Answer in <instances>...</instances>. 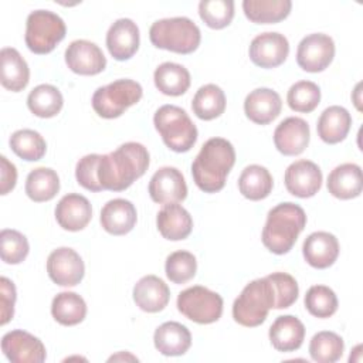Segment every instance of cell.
Returning a JSON list of instances; mask_svg holds the SVG:
<instances>
[{
    "label": "cell",
    "instance_id": "5b68a950",
    "mask_svg": "<svg viewBox=\"0 0 363 363\" xmlns=\"http://www.w3.org/2000/svg\"><path fill=\"white\" fill-rule=\"evenodd\" d=\"M150 43L162 50L190 54L201 41L200 28L189 17H172L155 21L149 30Z\"/></svg>",
    "mask_w": 363,
    "mask_h": 363
},
{
    "label": "cell",
    "instance_id": "8d00e7d4",
    "mask_svg": "<svg viewBox=\"0 0 363 363\" xmlns=\"http://www.w3.org/2000/svg\"><path fill=\"white\" fill-rule=\"evenodd\" d=\"M343 350V339L337 333L329 330L318 332L309 343V354L312 360L318 363H335L342 357Z\"/></svg>",
    "mask_w": 363,
    "mask_h": 363
},
{
    "label": "cell",
    "instance_id": "d4e9b609",
    "mask_svg": "<svg viewBox=\"0 0 363 363\" xmlns=\"http://www.w3.org/2000/svg\"><path fill=\"white\" fill-rule=\"evenodd\" d=\"M329 193L340 200H350L360 196L363 189L362 169L356 163H343L336 166L328 176Z\"/></svg>",
    "mask_w": 363,
    "mask_h": 363
},
{
    "label": "cell",
    "instance_id": "bcb514c9",
    "mask_svg": "<svg viewBox=\"0 0 363 363\" xmlns=\"http://www.w3.org/2000/svg\"><path fill=\"white\" fill-rule=\"evenodd\" d=\"M14 303H16V286L14 284L6 278H0V306H1V319L0 323L6 325L14 315Z\"/></svg>",
    "mask_w": 363,
    "mask_h": 363
},
{
    "label": "cell",
    "instance_id": "b9f144b4",
    "mask_svg": "<svg viewBox=\"0 0 363 363\" xmlns=\"http://www.w3.org/2000/svg\"><path fill=\"white\" fill-rule=\"evenodd\" d=\"M166 277L173 284H186L190 281L197 271L196 257L189 251H174L166 258L164 264Z\"/></svg>",
    "mask_w": 363,
    "mask_h": 363
},
{
    "label": "cell",
    "instance_id": "f546056e",
    "mask_svg": "<svg viewBox=\"0 0 363 363\" xmlns=\"http://www.w3.org/2000/svg\"><path fill=\"white\" fill-rule=\"evenodd\" d=\"M291 0H244L245 17L255 24H274L286 18L291 13Z\"/></svg>",
    "mask_w": 363,
    "mask_h": 363
},
{
    "label": "cell",
    "instance_id": "ffe728a7",
    "mask_svg": "<svg viewBox=\"0 0 363 363\" xmlns=\"http://www.w3.org/2000/svg\"><path fill=\"white\" fill-rule=\"evenodd\" d=\"M305 261L318 269L329 268L339 255V241L328 231H316L306 237L302 247Z\"/></svg>",
    "mask_w": 363,
    "mask_h": 363
},
{
    "label": "cell",
    "instance_id": "60d3db41",
    "mask_svg": "<svg viewBox=\"0 0 363 363\" xmlns=\"http://www.w3.org/2000/svg\"><path fill=\"white\" fill-rule=\"evenodd\" d=\"M200 18L214 30L227 27L234 17L233 0H201L199 3Z\"/></svg>",
    "mask_w": 363,
    "mask_h": 363
},
{
    "label": "cell",
    "instance_id": "ac0fdd59",
    "mask_svg": "<svg viewBox=\"0 0 363 363\" xmlns=\"http://www.w3.org/2000/svg\"><path fill=\"white\" fill-rule=\"evenodd\" d=\"M106 47L109 54L125 61L135 55L139 48V28L130 18L116 20L106 33Z\"/></svg>",
    "mask_w": 363,
    "mask_h": 363
},
{
    "label": "cell",
    "instance_id": "83f0119b",
    "mask_svg": "<svg viewBox=\"0 0 363 363\" xmlns=\"http://www.w3.org/2000/svg\"><path fill=\"white\" fill-rule=\"evenodd\" d=\"M0 61L1 85L11 92L23 91L30 81V69L21 54L16 48L4 47L0 51Z\"/></svg>",
    "mask_w": 363,
    "mask_h": 363
},
{
    "label": "cell",
    "instance_id": "d6a6232c",
    "mask_svg": "<svg viewBox=\"0 0 363 363\" xmlns=\"http://www.w3.org/2000/svg\"><path fill=\"white\" fill-rule=\"evenodd\" d=\"M51 315L58 323L74 326L85 319L86 303L84 298L75 292H60L52 299Z\"/></svg>",
    "mask_w": 363,
    "mask_h": 363
},
{
    "label": "cell",
    "instance_id": "836d02e7",
    "mask_svg": "<svg viewBox=\"0 0 363 363\" xmlns=\"http://www.w3.org/2000/svg\"><path fill=\"white\" fill-rule=\"evenodd\" d=\"M191 109L197 118L211 121L225 111L224 91L216 84H207L199 88L191 101Z\"/></svg>",
    "mask_w": 363,
    "mask_h": 363
},
{
    "label": "cell",
    "instance_id": "1f68e13d",
    "mask_svg": "<svg viewBox=\"0 0 363 363\" xmlns=\"http://www.w3.org/2000/svg\"><path fill=\"white\" fill-rule=\"evenodd\" d=\"M274 182L269 170L259 164L247 166L238 179L240 193L252 201L262 200L269 196Z\"/></svg>",
    "mask_w": 363,
    "mask_h": 363
},
{
    "label": "cell",
    "instance_id": "30bf717a",
    "mask_svg": "<svg viewBox=\"0 0 363 363\" xmlns=\"http://www.w3.org/2000/svg\"><path fill=\"white\" fill-rule=\"evenodd\" d=\"M335 57V43L323 33H313L301 40L296 50V62L306 72L326 69Z\"/></svg>",
    "mask_w": 363,
    "mask_h": 363
},
{
    "label": "cell",
    "instance_id": "e575fe53",
    "mask_svg": "<svg viewBox=\"0 0 363 363\" xmlns=\"http://www.w3.org/2000/svg\"><path fill=\"white\" fill-rule=\"evenodd\" d=\"M60 190V177L55 170L50 167L33 169L26 180V193L35 201L43 203L55 197Z\"/></svg>",
    "mask_w": 363,
    "mask_h": 363
},
{
    "label": "cell",
    "instance_id": "8fae6325",
    "mask_svg": "<svg viewBox=\"0 0 363 363\" xmlns=\"http://www.w3.org/2000/svg\"><path fill=\"white\" fill-rule=\"evenodd\" d=\"M47 272L60 286L78 285L85 274V265L79 254L68 247L54 250L47 258Z\"/></svg>",
    "mask_w": 363,
    "mask_h": 363
},
{
    "label": "cell",
    "instance_id": "9c48e42d",
    "mask_svg": "<svg viewBox=\"0 0 363 363\" xmlns=\"http://www.w3.org/2000/svg\"><path fill=\"white\" fill-rule=\"evenodd\" d=\"M177 309L187 319L200 325H207L217 322L221 318L223 298L206 286L196 285L179 294Z\"/></svg>",
    "mask_w": 363,
    "mask_h": 363
},
{
    "label": "cell",
    "instance_id": "74e56055",
    "mask_svg": "<svg viewBox=\"0 0 363 363\" xmlns=\"http://www.w3.org/2000/svg\"><path fill=\"white\" fill-rule=\"evenodd\" d=\"M10 147L23 160L37 162L45 155L47 143L38 132L20 129L10 136Z\"/></svg>",
    "mask_w": 363,
    "mask_h": 363
},
{
    "label": "cell",
    "instance_id": "484cf974",
    "mask_svg": "<svg viewBox=\"0 0 363 363\" xmlns=\"http://www.w3.org/2000/svg\"><path fill=\"white\" fill-rule=\"evenodd\" d=\"M305 339L303 323L292 316H278L269 328L271 345L279 352H294L299 349Z\"/></svg>",
    "mask_w": 363,
    "mask_h": 363
},
{
    "label": "cell",
    "instance_id": "4dcf8cb0",
    "mask_svg": "<svg viewBox=\"0 0 363 363\" xmlns=\"http://www.w3.org/2000/svg\"><path fill=\"white\" fill-rule=\"evenodd\" d=\"M153 81L156 88L169 96L183 95L190 86V72L180 64L163 62L153 74Z\"/></svg>",
    "mask_w": 363,
    "mask_h": 363
},
{
    "label": "cell",
    "instance_id": "4316f807",
    "mask_svg": "<svg viewBox=\"0 0 363 363\" xmlns=\"http://www.w3.org/2000/svg\"><path fill=\"white\" fill-rule=\"evenodd\" d=\"M155 347L164 356H182L191 346L190 330L179 322L162 323L153 335Z\"/></svg>",
    "mask_w": 363,
    "mask_h": 363
},
{
    "label": "cell",
    "instance_id": "f35d334b",
    "mask_svg": "<svg viewBox=\"0 0 363 363\" xmlns=\"http://www.w3.org/2000/svg\"><path fill=\"white\" fill-rule=\"evenodd\" d=\"M305 308L315 318H329L337 311V296L326 285H313L305 295Z\"/></svg>",
    "mask_w": 363,
    "mask_h": 363
},
{
    "label": "cell",
    "instance_id": "7dc6e473",
    "mask_svg": "<svg viewBox=\"0 0 363 363\" xmlns=\"http://www.w3.org/2000/svg\"><path fill=\"white\" fill-rule=\"evenodd\" d=\"M17 182V169L6 156H0V194L11 191Z\"/></svg>",
    "mask_w": 363,
    "mask_h": 363
},
{
    "label": "cell",
    "instance_id": "7402d4cb",
    "mask_svg": "<svg viewBox=\"0 0 363 363\" xmlns=\"http://www.w3.org/2000/svg\"><path fill=\"white\" fill-rule=\"evenodd\" d=\"M170 299V289L163 279L156 275L140 278L133 286V301L142 311L155 313L163 311Z\"/></svg>",
    "mask_w": 363,
    "mask_h": 363
},
{
    "label": "cell",
    "instance_id": "4fadbf2b",
    "mask_svg": "<svg viewBox=\"0 0 363 363\" xmlns=\"http://www.w3.org/2000/svg\"><path fill=\"white\" fill-rule=\"evenodd\" d=\"M322 172L311 160L301 159L291 163L284 176L286 190L296 197L308 199L315 196L322 186Z\"/></svg>",
    "mask_w": 363,
    "mask_h": 363
},
{
    "label": "cell",
    "instance_id": "9a60e30c",
    "mask_svg": "<svg viewBox=\"0 0 363 363\" xmlns=\"http://www.w3.org/2000/svg\"><path fill=\"white\" fill-rule=\"evenodd\" d=\"M149 194L155 203H179L187 197V184L182 172L164 166L155 172L149 182Z\"/></svg>",
    "mask_w": 363,
    "mask_h": 363
},
{
    "label": "cell",
    "instance_id": "7bdbcfd3",
    "mask_svg": "<svg viewBox=\"0 0 363 363\" xmlns=\"http://www.w3.org/2000/svg\"><path fill=\"white\" fill-rule=\"evenodd\" d=\"M30 245L20 231L4 228L0 233V255L6 264H20L28 255Z\"/></svg>",
    "mask_w": 363,
    "mask_h": 363
},
{
    "label": "cell",
    "instance_id": "8992f818",
    "mask_svg": "<svg viewBox=\"0 0 363 363\" xmlns=\"http://www.w3.org/2000/svg\"><path fill=\"white\" fill-rule=\"evenodd\" d=\"M153 123L164 145L173 152H189L197 140V128L187 112L180 106H160L155 112Z\"/></svg>",
    "mask_w": 363,
    "mask_h": 363
},
{
    "label": "cell",
    "instance_id": "7a4b0ae2",
    "mask_svg": "<svg viewBox=\"0 0 363 363\" xmlns=\"http://www.w3.org/2000/svg\"><path fill=\"white\" fill-rule=\"evenodd\" d=\"M235 163V150L224 138H211L200 149L191 163L194 183L204 193L220 191Z\"/></svg>",
    "mask_w": 363,
    "mask_h": 363
},
{
    "label": "cell",
    "instance_id": "6da1fadb",
    "mask_svg": "<svg viewBox=\"0 0 363 363\" xmlns=\"http://www.w3.org/2000/svg\"><path fill=\"white\" fill-rule=\"evenodd\" d=\"M149 167V152L138 142H126L116 150L101 155L96 177L104 190L122 191L142 177Z\"/></svg>",
    "mask_w": 363,
    "mask_h": 363
},
{
    "label": "cell",
    "instance_id": "7c38bea8",
    "mask_svg": "<svg viewBox=\"0 0 363 363\" xmlns=\"http://www.w3.org/2000/svg\"><path fill=\"white\" fill-rule=\"evenodd\" d=\"M1 350L13 363H43L47 357L43 342L21 329L7 332L3 336Z\"/></svg>",
    "mask_w": 363,
    "mask_h": 363
},
{
    "label": "cell",
    "instance_id": "ab89813d",
    "mask_svg": "<svg viewBox=\"0 0 363 363\" xmlns=\"http://www.w3.org/2000/svg\"><path fill=\"white\" fill-rule=\"evenodd\" d=\"M286 102L292 111L309 113L320 102V89L312 81H298L289 88Z\"/></svg>",
    "mask_w": 363,
    "mask_h": 363
},
{
    "label": "cell",
    "instance_id": "f6af8a7d",
    "mask_svg": "<svg viewBox=\"0 0 363 363\" xmlns=\"http://www.w3.org/2000/svg\"><path fill=\"white\" fill-rule=\"evenodd\" d=\"M99 156L101 155H96V153L86 155L78 160L77 167H75L77 182L84 189H86L89 191H102L104 190L96 177V167H98Z\"/></svg>",
    "mask_w": 363,
    "mask_h": 363
},
{
    "label": "cell",
    "instance_id": "d6986e66",
    "mask_svg": "<svg viewBox=\"0 0 363 363\" xmlns=\"http://www.w3.org/2000/svg\"><path fill=\"white\" fill-rule=\"evenodd\" d=\"M92 218V207L86 197L68 193L55 207V220L64 230L79 231L88 225Z\"/></svg>",
    "mask_w": 363,
    "mask_h": 363
},
{
    "label": "cell",
    "instance_id": "ba28073f",
    "mask_svg": "<svg viewBox=\"0 0 363 363\" xmlns=\"http://www.w3.org/2000/svg\"><path fill=\"white\" fill-rule=\"evenodd\" d=\"M67 27L64 20L50 10L31 11L26 23V45L34 54H48L64 40Z\"/></svg>",
    "mask_w": 363,
    "mask_h": 363
},
{
    "label": "cell",
    "instance_id": "2e32d148",
    "mask_svg": "<svg viewBox=\"0 0 363 363\" xmlns=\"http://www.w3.org/2000/svg\"><path fill=\"white\" fill-rule=\"evenodd\" d=\"M68 68L79 75H96L106 67L102 50L88 40H75L65 50Z\"/></svg>",
    "mask_w": 363,
    "mask_h": 363
},
{
    "label": "cell",
    "instance_id": "d590c367",
    "mask_svg": "<svg viewBox=\"0 0 363 363\" xmlns=\"http://www.w3.org/2000/svg\"><path fill=\"white\" fill-rule=\"evenodd\" d=\"M64 98L58 88L50 84L37 85L27 96L28 109L38 118H52L62 109Z\"/></svg>",
    "mask_w": 363,
    "mask_h": 363
},
{
    "label": "cell",
    "instance_id": "e0dca14e",
    "mask_svg": "<svg viewBox=\"0 0 363 363\" xmlns=\"http://www.w3.org/2000/svg\"><path fill=\"white\" fill-rule=\"evenodd\" d=\"M309 138V125L306 121L298 116H289L284 119L274 132L275 147L285 156L301 155L306 149Z\"/></svg>",
    "mask_w": 363,
    "mask_h": 363
},
{
    "label": "cell",
    "instance_id": "5bb4252c",
    "mask_svg": "<svg viewBox=\"0 0 363 363\" xmlns=\"http://www.w3.org/2000/svg\"><path fill=\"white\" fill-rule=\"evenodd\" d=\"M289 54V43L284 34L261 33L250 44V58L261 68H275L281 65Z\"/></svg>",
    "mask_w": 363,
    "mask_h": 363
},
{
    "label": "cell",
    "instance_id": "cb8c5ba5",
    "mask_svg": "<svg viewBox=\"0 0 363 363\" xmlns=\"http://www.w3.org/2000/svg\"><path fill=\"white\" fill-rule=\"evenodd\" d=\"M156 225L163 238L180 241L190 235L193 220L190 213L177 203L164 204L156 217Z\"/></svg>",
    "mask_w": 363,
    "mask_h": 363
},
{
    "label": "cell",
    "instance_id": "44dd1931",
    "mask_svg": "<svg viewBox=\"0 0 363 363\" xmlns=\"http://www.w3.org/2000/svg\"><path fill=\"white\" fill-rule=\"evenodd\" d=\"M281 109V96L271 88H257L251 91L244 101V112L247 118L258 125L272 122L278 118Z\"/></svg>",
    "mask_w": 363,
    "mask_h": 363
},
{
    "label": "cell",
    "instance_id": "52a82bcc",
    "mask_svg": "<svg viewBox=\"0 0 363 363\" xmlns=\"http://www.w3.org/2000/svg\"><path fill=\"white\" fill-rule=\"evenodd\" d=\"M143 95L139 82L133 79H116L99 86L92 95L94 111L105 119L121 116L128 108L138 104Z\"/></svg>",
    "mask_w": 363,
    "mask_h": 363
},
{
    "label": "cell",
    "instance_id": "ee69618b",
    "mask_svg": "<svg viewBox=\"0 0 363 363\" xmlns=\"http://www.w3.org/2000/svg\"><path fill=\"white\" fill-rule=\"evenodd\" d=\"M272 282L275 291V306L274 309L289 308L298 299L299 288L296 279L286 272H272L267 275Z\"/></svg>",
    "mask_w": 363,
    "mask_h": 363
},
{
    "label": "cell",
    "instance_id": "603a6c76",
    "mask_svg": "<svg viewBox=\"0 0 363 363\" xmlns=\"http://www.w3.org/2000/svg\"><path fill=\"white\" fill-rule=\"evenodd\" d=\"M99 220L106 233L112 235H125L133 230L138 213L129 200L113 199L102 207Z\"/></svg>",
    "mask_w": 363,
    "mask_h": 363
},
{
    "label": "cell",
    "instance_id": "f1b7e54d",
    "mask_svg": "<svg viewBox=\"0 0 363 363\" xmlns=\"http://www.w3.org/2000/svg\"><path fill=\"white\" fill-rule=\"evenodd\" d=\"M352 126V116L349 113V111L343 106L339 105H333L326 108L319 119H318V125H316V130L319 138L329 145H335L342 142Z\"/></svg>",
    "mask_w": 363,
    "mask_h": 363
},
{
    "label": "cell",
    "instance_id": "3957f363",
    "mask_svg": "<svg viewBox=\"0 0 363 363\" xmlns=\"http://www.w3.org/2000/svg\"><path fill=\"white\" fill-rule=\"evenodd\" d=\"M306 225L303 208L295 203H281L271 208L262 228L261 240L267 250L277 255L286 254L295 245Z\"/></svg>",
    "mask_w": 363,
    "mask_h": 363
},
{
    "label": "cell",
    "instance_id": "277c9868",
    "mask_svg": "<svg viewBox=\"0 0 363 363\" xmlns=\"http://www.w3.org/2000/svg\"><path fill=\"white\" fill-rule=\"evenodd\" d=\"M275 306V291L268 277L245 285L233 303V318L237 323L255 328L264 323L269 309Z\"/></svg>",
    "mask_w": 363,
    "mask_h": 363
}]
</instances>
